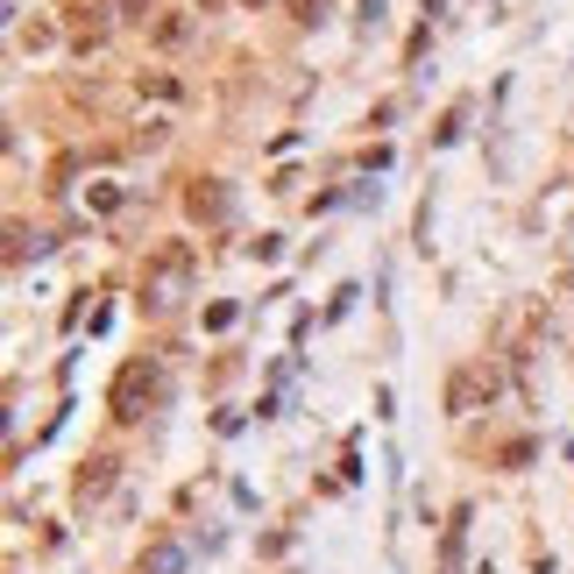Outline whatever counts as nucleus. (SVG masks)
<instances>
[{
	"label": "nucleus",
	"instance_id": "obj_3",
	"mask_svg": "<svg viewBox=\"0 0 574 574\" xmlns=\"http://www.w3.org/2000/svg\"><path fill=\"white\" fill-rule=\"evenodd\" d=\"M496 398V376L482 369V361H461L455 376H447V412L455 418H468V412H482V404Z\"/></svg>",
	"mask_w": 574,
	"mask_h": 574
},
{
	"label": "nucleus",
	"instance_id": "obj_4",
	"mask_svg": "<svg viewBox=\"0 0 574 574\" xmlns=\"http://www.w3.org/2000/svg\"><path fill=\"white\" fill-rule=\"evenodd\" d=\"M185 214H192V220H206V228H220V220L234 214L228 185H220V177H192V185H185Z\"/></svg>",
	"mask_w": 574,
	"mask_h": 574
},
{
	"label": "nucleus",
	"instance_id": "obj_5",
	"mask_svg": "<svg viewBox=\"0 0 574 574\" xmlns=\"http://www.w3.org/2000/svg\"><path fill=\"white\" fill-rule=\"evenodd\" d=\"M192 36H199V14H185V8H171V14L149 22V43H157V50H185Z\"/></svg>",
	"mask_w": 574,
	"mask_h": 574
},
{
	"label": "nucleus",
	"instance_id": "obj_2",
	"mask_svg": "<svg viewBox=\"0 0 574 574\" xmlns=\"http://www.w3.org/2000/svg\"><path fill=\"white\" fill-rule=\"evenodd\" d=\"M163 361L157 355H135V361H120V376H114V390H107V412L120 418V426H135L142 412H157L163 404Z\"/></svg>",
	"mask_w": 574,
	"mask_h": 574
},
{
	"label": "nucleus",
	"instance_id": "obj_10",
	"mask_svg": "<svg viewBox=\"0 0 574 574\" xmlns=\"http://www.w3.org/2000/svg\"><path fill=\"white\" fill-rule=\"evenodd\" d=\"M114 14L120 22H149V0H114Z\"/></svg>",
	"mask_w": 574,
	"mask_h": 574
},
{
	"label": "nucleus",
	"instance_id": "obj_8",
	"mask_svg": "<svg viewBox=\"0 0 574 574\" xmlns=\"http://www.w3.org/2000/svg\"><path fill=\"white\" fill-rule=\"evenodd\" d=\"M185 567V553L177 547H157V553H142V574H177Z\"/></svg>",
	"mask_w": 574,
	"mask_h": 574
},
{
	"label": "nucleus",
	"instance_id": "obj_6",
	"mask_svg": "<svg viewBox=\"0 0 574 574\" xmlns=\"http://www.w3.org/2000/svg\"><path fill=\"white\" fill-rule=\"evenodd\" d=\"M114 490V455H93V461H85V475H79V490H71V496H79V504H93V496H107Z\"/></svg>",
	"mask_w": 574,
	"mask_h": 574
},
{
	"label": "nucleus",
	"instance_id": "obj_1",
	"mask_svg": "<svg viewBox=\"0 0 574 574\" xmlns=\"http://www.w3.org/2000/svg\"><path fill=\"white\" fill-rule=\"evenodd\" d=\"M192 269H199L192 241H163V249L142 263V306H149V312H171L177 298L192 291Z\"/></svg>",
	"mask_w": 574,
	"mask_h": 574
},
{
	"label": "nucleus",
	"instance_id": "obj_9",
	"mask_svg": "<svg viewBox=\"0 0 574 574\" xmlns=\"http://www.w3.org/2000/svg\"><path fill=\"white\" fill-rule=\"evenodd\" d=\"M22 43H28V50H43V43H57V28H50V22H28Z\"/></svg>",
	"mask_w": 574,
	"mask_h": 574
},
{
	"label": "nucleus",
	"instance_id": "obj_7",
	"mask_svg": "<svg viewBox=\"0 0 574 574\" xmlns=\"http://www.w3.org/2000/svg\"><path fill=\"white\" fill-rule=\"evenodd\" d=\"M135 85H142V100H177V79H171V71H142Z\"/></svg>",
	"mask_w": 574,
	"mask_h": 574
},
{
	"label": "nucleus",
	"instance_id": "obj_11",
	"mask_svg": "<svg viewBox=\"0 0 574 574\" xmlns=\"http://www.w3.org/2000/svg\"><path fill=\"white\" fill-rule=\"evenodd\" d=\"M291 14H298V22H320V14H326V0H291Z\"/></svg>",
	"mask_w": 574,
	"mask_h": 574
}]
</instances>
